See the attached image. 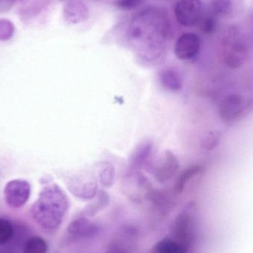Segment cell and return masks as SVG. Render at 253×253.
<instances>
[{
    "label": "cell",
    "instance_id": "1",
    "mask_svg": "<svg viewBox=\"0 0 253 253\" xmlns=\"http://www.w3.org/2000/svg\"><path fill=\"white\" fill-rule=\"evenodd\" d=\"M222 56L227 66L240 68L246 62L248 48L240 33L236 28H230L222 40Z\"/></svg>",
    "mask_w": 253,
    "mask_h": 253
},
{
    "label": "cell",
    "instance_id": "2",
    "mask_svg": "<svg viewBox=\"0 0 253 253\" xmlns=\"http://www.w3.org/2000/svg\"><path fill=\"white\" fill-rule=\"evenodd\" d=\"M67 199L62 190L56 187H47L43 190L37 202V208L50 216L53 225H58L67 210Z\"/></svg>",
    "mask_w": 253,
    "mask_h": 253
},
{
    "label": "cell",
    "instance_id": "3",
    "mask_svg": "<svg viewBox=\"0 0 253 253\" xmlns=\"http://www.w3.org/2000/svg\"><path fill=\"white\" fill-rule=\"evenodd\" d=\"M202 13L201 0H180L175 7V15L180 25L191 27L200 21Z\"/></svg>",
    "mask_w": 253,
    "mask_h": 253
},
{
    "label": "cell",
    "instance_id": "4",
    "mask_svg": "<svg viewBox=\"0 0 253 253\" xmlns=\"http://www.w3.org/2000/svg\"><path fill=\"white\" fill-rule=\"evenodd\" d=\"M179 168L178 159L170 150H166L156 162L153 168V174L159 182L170 181L178 172Z\"/></svg>",
    "mask_w": 253,
    "mask_h": 253
},
{
    "label": "cell",
    "instance_id": "5",
    "mask_svg": "<svg viewBox=\"0 0 253 253\" xmlns=\"http://www.w3.org/2000/svg\"><path fill=\"white\" fill-rule=\"evenodd\" d=\"M245 109V102L243 97L239 94H230L221 101L218 113L224 122L231 123L238 120Z\"/></svg>",
    "mask_w": 253,
    "mask_h": 253
},
{
    "label": "cell",
    "instance_id": "6",
    "mask_svg": "<svg viewBox=\"0 0 253 253\" xmlns=\"http://www.w3.org/2000/svg\"><path fill=\"white\" fill-rule=\"evenodd\" d=\"M200 39L193 33H186L178 38L175 45V54L181 60L194 58L200 50Z\"/></svg>",
    "mask_w": 253,
    "mask_h": 253
},
{
    "label": "cell",
    "instance_id": "7",
    "mask_svg": "<svg viewBox=\"0 0 253 253\" xmlns=\"http://www.w3.org/2000/svg\"><path fill=\"white\" fill-rule=\"evenodd\" d=\"M30 184L22 180L10 181L4 188V196L9 205L19 207L24 205L30 196Z\"/></svg>",
    "mask_w": 253,
    "mask_h": 253
},
{
    "label": "cell",
    "instance_id": "8",
    "mask_svg": "<svg viewBox=\"0 0 253 253\" xmlns=\"http://www.w3.org/2000/svg\"><path fill=\"white\" fill-rule=\"evenodd\" d=\"M65 18L72 24H78L87 20L89 16L88 9L80 0H70L65 4Z\"/></svg>",
    "mask_w": 253,
    "mask_h": 253
},
{
    "label": "cell",
    "instance_id": "9",
    "mask_svg": "<svg viewBox=\"0 0 253 253\" xmlns=\"http://www.w3.org/2000/svg\"><path fill=\"white\" fill-rule=\"evenodd\" d=\"M153 153V144L150 141H144L134 150L129 159L131 169H139L149 163Z\"/></svg>",
    "mask_w": 253,
    "mask_h": 253
},
{
    "label": "cell",
    "instance_id": "10",
    "mask_svg": "<svg viewBox=\"0 0 253 253\" xmlns=\"http://www.w3.org/2000/svg\"><path fill=\"white\" fill-rule=\"evenodd\" d=\"M161 84L171 92H178L182 88V80L179 74L171 68L163 69L159 74Z\"/></svg>",
    "mask_w": 253,
    "mask_h": 253
},
{
    "label": "cell",
    "instance_id": "11",
    "mask_svg": "<svg viewBox=\"0 0 253 253\" xmlns=\"http://www.w3.org/2000/svg\"><path fill=\"white\" fill-rule=\"evenodd\" d=\"M68 231L76 237H90L97 233L98 227L87 218H81L70 224Z\"/></svg>",
    "mask_w": 253,
    "mask_h": 253
},
{
    "label": "cell",
    "instance_id": "12",
    "mask_svg": "<svg viewBox=\"0 0 253 253\" xmlns=\"http://www.w3.org/2000/svg\"><path fill=\"white\" fill-rule=\"evenodd\" d=\"M156 253H186V248L183 244L172 239H162L158 243Z\"/></svg>",
    "mask_w": 253,
    "mask_h": 253
},
{
    "label": "cell",
    "instance_id": "13",
    "mask_svg": "<svg viewBox=\"0 0 253 253\" xmlns=\"http://www.w3.org/2000/svg\"><path fill=\"white\" fill-rule=\"evenodd\" d=\"M47 245L45 241L39 236L31 238L26 242L24 253H47Z\"/></svg>",
    "mask_w": 253,
    "mask_h": 253
},
{
    "label": "cell",
    "instance_id": "14",
    "mask_svg": "<svg viewBox=\"0 0 253 253\" xmlns=\"http://www.w3.org/2000/svg\"><path fill=\"white\" fill-rule=\"evenodd\" d=\"M201 171V167L193 166L184 170L177 180L175 184V190L177 193H181L184 190L186 184L195 175H197Z\"/></svg>",
    "mask_w": 253,
    "mask_h": 253
},
{
    "label": "cell",
    "instance_id": "15",
    "mask_svg": "<svg viewBox=\"0 0 253 253\" xmlns=\"http://www.w3.org/2000/svg\"><path fill=\"white\" fill-rule=\"evenodd\" d=\"M211 10L218 16L228 14L232 10L231 0H211Z\"/></svg>",
    "mask_w": 253,
    "mask_h": 253
},
{
    "label": "cell",
    "instance_id": "16",
    "mask_svg": "<svg viewBox=\"0 0 253 253\" xmlns=\"http://www.w3.org/2000/svg\"><path fill=\"white\" fill-rule=\"evenodd\" d=\"M13 236L12 224L7 220L0 218V245H5Z\"/></svg>",
    "mask_w": 253,
    "mask_h": 253
},
{
    "label": "cell",
    "instance_id": "17",
    "mask_svg": "<svg viewBox=\"0 0 253 253\" xmlns=\"http://www.w3.org/2000/svg\"><path fill=\"white\" fill-rule=\"evenodd\" d=\"M217 28V22L215 18L212 15L205 16L201 19L199 28L201 31L206 35L214 34Z\"/></svg>",
    "mask_w": 253,
    "mask_h": 253
},
{
    "label": "cell",
    "instance_id": "18",
    "mask_svg": "<svg viewBox=\"0 0 253 253\" xmlns=\"http://www.w3.org/2000/svg\"><path fill=\"white\" fill-rule=\"evenodd\" d=\"M108 202H109V199H108V196H107L106 193H101L99 199L96 202H94L93 205L89 206L87 209L86 210L87 215L89 216H92V215L98 213L99 211L103 209L108 205Z\"/></svg>",
    "mask_w": 253,
    "mask_h": 253
},
{
    "label": "cell",
    "instance_id": "19",
    "mask_svg": "<svg viewBox=\"0 0 253 253\" xmlns=\"http://www.w3.org/2000/svg\"><path fill=\"white\" fill-rule=\"evenodd\" d=\"M109 164H105L103 165V168H102V171L100 172L101 181L104 185H111V182L114 178V169L113 168H109Z\"/></svg>",
    "mask_w": 253,
    "mask_h": 253
},
{
    "label": "cell",
    "instance_id": "20",
    "mask_svg": "<svg viewBox=\"0 0 253 253\" xmlns=\"http://www.w3.org/2000/svg\"><path fill=\"white\" fill-rule=\"evenodd\" d=\"M13 28L10 22L0 21V40H7L13 34Z\"/></svg>",
    "mask_w": 253,
    "mask_h": 253
},
{
    "label": "cell",
    "instance_id": "21",
    "mask_svg": "<svg viewBox=\"0 0 253 253\" xmlns=\"http://www.w3.org/2000/svg\"><path fill=\"white\" fill-rule=\"evenodd\" d=\"M142 0H118L117 4L121 8L130 10L138 6Z\"/></svg>",
    "mask_w": 253,
    "mask_h": 253
},
{
    "label": "cell",
    "instance_id": "22",
    "mask_svg": "<svg viewBox=\"0 0 253 253\" xmlns=\"http://www.w3.org/2000/svg\"><path fill=\"white\" fill-rule=\"evenodd\" d=\"M107 253H127L126 250L122 248L121 247L118 246V245H114V246L111 247V248L108 249Z\"/></svg>",
    "mask_w": 253,
    "mask_h": 253
}]
</instances>
